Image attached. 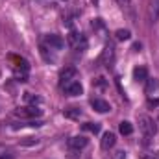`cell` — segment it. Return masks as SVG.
Returning a JSON list of instances; mask_svg holds the SVG:
<instances>
[{
  "label": "cell",
  "mask_w": 159,
  "mask_h": 159,
  "mask_svg": "<svg viewBox=\"0 0 159 159\" xmlns=\"http://www.w3.org/2000/svg\"><path fill=\"white\" fill-rule=\"evenodd\" d=\"M139 129H141V133H143V139L148 143V141L157 133V124L150 119V117L141 115V117H139Z\"/></svg>",
  "instance_id": "cell-1"
},
{
  "label": "cell",
  "mask_w": 159,
  "mask_h": 159,
  "mask_svg": "<svg viewBox=\"0 0 159 159\" xmlns=\"http://www.w3.org/2000/svg\"><path fill=\"white\" fill-rule=\"evenodd\" d=\"M67 41H69V44H70L76 52H85V50H87V37H85L83 34H78V32L72 30V32L69 34Z\"/></svg>",
  "instance_id": "cell-2"
},
{
  "label": "cell",
  "mask_w": 159,
  "mask_h": 159,
  "mask_svg": "<svg viewBox=\"0 0 159 159\" xmlns=\"http://www.w3.org/2000/svg\"><path fill=\"white\" fill-rule=\"evenodd\" d=\"M15 117H20V119H39L43 115V109H39L37 106H26V107H19L13 111Z\"/></svg>",
  "instance_id": "cell-3"
},
{
  "label": "cell",
  "mask_w": 159,
  "mask_h": 159,
  "mask_svg": "<svg viewBox=\"0 0 159 159\" xmlns=\"http://www.w3.org/2000/svg\"><path fill=\"white\" fill-rule=\"evenodd\" d=\"M43 44L46 48H50V50H61L65 46V41L61 39L59 35H56V34H48V35H44Z\"/></svg>",
  "instance_id": "cell-4"
},
{
  "label": "cell",
  "mask_w": 159,
  "mask_h": 159,
  "mask_svg": "<svg viewBox=\"0 0 159 159\" xmlns=\"http://www.w3.org/2000/svg\"><path fill=\"white\" fill-rule=\"evenodd\" d=\"M113 61H115V48H113V44H107L102 50V54L98 57V63L100 65H113Z\"/></svg>",
  "instance_id": "cell-5"
},
{
  "label": "cell",
  "mask_w": 159,
  "mask_h": 159,
  "mask_svg": "<svg viewBox=\"0 0 159 159\" xmlns=\"http://www.w3.org/2000/svg\"><path fill=\"white\" fill-rule=\"evenodd\" d=\"M63 87V91L69 94V96H80L81 93H83V87H81V83H80L78 80H72V81H67L65 85H61Z\"/></svg>",
  "instance_id": "cell-6"
},
{
  "label": "cell",
  "mask_w": 159,
  "mask_h": 159,
  "mask_svg": "<svg viewBox=\"0 0 159 159\" xmlns=\"http://www.w3.org/2000/svg\"><path fill=\"white\" fill-rule=\"evenodd\" d=\"M87 144H89V141H87V137H83V135H74V137L69 139V148H70V150H81V148H85Z\"/></svg>",
  "instance_id": "cell-7"
},
{
  "label": "cell",
  "mask_w": 159,
  "mask_h": 159,
  "mask_svg": "<svg viewBox=\"0 0 159 159\" xmlns=\"http://www.w3.org/2000/svg\"><path fill=\"white\" fill-rule=\"evenodd\" d=\"M76 69L74 67H65L61 72H59V80H61V85H65L67 81H72V80L76 78Z\"/></svg>",
  "instance_id": "cell-8"
},
{
  "label": "cell",
  "mask_w": 159,
  "mask_h": 159,
  "mask_svg": "<svg viewBox=\"0 0 159 159\" xmlns=\"http://www.w3.org/2000/svg\"><path fill=\"white\" fill-rule=\"evenodd\" d=\"M91 106H93V109L98 111V113H107V111L111 109V106H109L106 100H102V98H93V100H91Z\"/></svg>",
  "instance_id": "cell-9"
},
{
  "label": "cell",
  "mask_w": 159,
  "mask_h": 159,
  "mask_svg": "<svg viewBox=\"0 0 159 159\" xmlns=\"http://www.w3.org/2000/svg\"><path fill=\"white\" fill-rule=\"evenodd\" d=\"M115 143H117L115 133L106 131V133H104V137H102V148H104V150H109V148H113V146H115Z\"/></svg>",
  "instance_id": "cell-10"
},
{
  "label": "cell",
  "mask_w": 159,
  "mask_h": 159,
  "mask_svg": "<svg viewBox=\"0 0 159 159\" xmlns=\"http://www.w3.org/2000/svg\"><path fill=\"white\" fill-rule=\"evenodd\" d=\"M11 61L15 63V65H13V67H15V70H24V72H28V70H30V65H28V61H26V59L17 57V56H11Z\"/></svg>",
  "instance_id": "cell-11"
},
{
  "label": "cell",
  "mask_w": 159,
  "mask_h": 159,
  "mask_svg": "<svg viewBox=\"0 0 159 159\" xmlns=\"http://www.w3.org/2000/svg\"><path fill=\"white\" fill-rule=\"evenodd\" d=\"M133 80L135 81H146L148 80V70H146V67H135L133 69Z\"/></svg>",
  "instance_id": "cell-12"
},
{
  "label": "cell",
  "mask_w": 159,
  "mask_h": 159,
  "mask_svg": "<svg viewBox=\"0 0 159 159\" xmlns=\"http://www.w3.org/2000/svg\"><path fill=\"white\" fill-rule=\"evenodd\" d=\"M150 19H152V22L159 20V0H152L150 2Z\"/></svg>",
  "instance_id": "cell-13"
},
{
  "label": "cell",
  "mask_w": 159,
  "mask_h": 159,
  "mask_svg": "<svg viewBox=\"0 0 159 159\" xmlns=\"http://www.w3.org/2000/svg\"><path fill=\"white\" fill-rule=\"evenodd\" d=\"M119 131L122 135H131L133 133V126H131V122H128V120H122L119 124Z\"/></svg>",
  "instance_id": "cell-14"
},
{
  "label": "cell",
  "mask_w": 159,
  "mask_h": 159,
  "mask_svg": "<svg viewBox=\"0 0 159 159\" xmlns=\"http://www.w3.org/2000/svg\"><path fill=\"white\" fill-rule=\"evenodd\" d=\"M63 115L67 119H80L81 117V111H80V107H69V109L63 111Z\"/></svg>",
  "instance_id": "cell-15"
},
{
  "label": "cell",
  "mask_w": 159,
  "mask_h": 159,
  "mask_svg": "<svg viewBox=\"0 0 159 159\" xmlns=\"http://www.w3.org/2000/svg\"><path fill=\"white\" fill-rule=\"evenodd\" d=\"M81 128L85 131H91V133H100V124L98 122H85Z\"/></svg>",
  "instance_id": "cell-16"
},
{
  "label": "cell",
  "mask_w": 159,
  "mask_h": 159,
  "mask_svg": "<svg viewBox=\"0 0 159 159\" xmlns=\"http://www.w3.org/2000/svg\"><path fill=\"white\" fill-rule=\"evenodd\" d=\"M157 87H159V81L156 78H148L146 80V93H148V94H152Z\"/></svg>",
  "instance_id": "cell-17"
},
{
  "label": "cell",
  "mask_w": 159,
  "mask_h": 159,
  "mask_svg": "<svg viewBox=\"0 0 159 159\" xmlns=\"http://www.w3.org/2000/svg\"><path fill=\"white\" fill-rule=\"evenodd\" d=\"M117 39L119 41H128L129 37H131V34H129V30H117Z\"/></svg>",
  "instance_id": "cell-18"
},
{
  "label": "cell",
  "mask_w": 159,
  "mask_h": 159,
  "mask_svg": "<svg viewBox=\"0 0 159 159\" xmlns=\"http://www.w3.org/2000/svg\"><path fill=\"white\" fill-rule=\"evenodd\" d=\"M26 102H30V104H41V98L39 96H34V94H26Z\"/></svg>",
  "instance_id": "cell-19"
},
{
  "label": "cell",
  "mask_w": 159,
  "mask_h": 159,
  "mask_svg": "<svg viewBox=\"0 0 159 159\" xmlns=\"http://www.w3.org/2000/svg\"><path fill=\"white\" fill-rule=\"evenodd\" d=\"M122 9H131V0H117Z\"/></svg>",
  "instance_id": "cell-20"
},
{
  "label": "cell",
  "mask_w": 159,
  "mask_h": 159,
  "mask_svg": "<svg viewBox=\"0 0 159 159\" xmlns=\"http://www.w3.org/2000/svg\"><path fill=\"white\" fill-rule=\"evenodd\" d=\"M111 159H126V152H124V150H117V152L111 156Z\"/></svg>",
  "instance_id": "cell-21"
},
{
  "label": "cell",
  "mask_w": 159,
  "mask_h": 159,
  "mask_svg": "<svg viewBox=\"0 0 159 159\" xmlns=\"http://www.w3.org/2000/svg\"><path fill=\"white\" fill-rule=\"evenodd\" d=\"M78 152H80V150H70L67 157H69V159H80V154H78Z\"/></svg>",
  "instance_id": "cell-22"
},
{
  "label": "cell",
  "mask_w": 159,
  "mask_h": 159,
  "mask_svg": "<svg viewBox=\"0 0 159 159\" xmlns=\"http://www.w3.org/2000/svg\"><path fill=\"white\" fill-rule=\"evenodd\" d=\"M148 106H150V107H154V106H159V98H157V100H148Z\"/></svg>",
  "instance_id": "cell-23"
},
{
  "label": "cell",
  "mask_w": 159,
  "mask_h": 159,
  "mask_svg": "<svg viewBox=\"0 0 159 159\" xmlns=\"http://www.w3.org/2000/svg\"><path fill=\"white\" fill-rule=\"evenodd\" d=\"M0 159H15L11 154H4V156H0Z\"/></svg>",
  "instance_id": "cell-24"
},
{
  "label": "cell",
  "mask_w": 159,
  "mask_h": 159,
  "mask_svg": "<svg viewBox=\"0 0 159 159\" xmlns=\"http://www.w3.org/2000/svg\"><path fill=\"white\" fill-rule=\"evenodd\" d=\"M133 50L139 52V50H141V43H135V44H133Z\"/></svg>",
  "instance_id": "cell-25"
},
{
  "label": "cell",
  "mask_w": 159,
  "mask_h": 159,
  "mask_svg": "<svg viewBox=\"0 0 159 159\" xmlns=\"http://www.w3.org/2000/svg\"><path fill=\"white\" fill-rule=\"evenodd\" d=\"M91 2H93V4H94V6H96V4H98V0H91Z\"/></svg>",
  "instance_id": "cell-26"
},
{
  "label": "cell",
  "mask_w": 159,
  "mask_h": 159,
  "mask_svg": "<svg viewBox=\"0 0 159 159\" xmlns=\"http://www.w3.org/2000/svg\"><path fill=\"white\" fill-rule=\"evenodd\" d=\"M65 2H67V0H65Z\"/></svg>",
  "instance_id": "cell-27"
}]
</instances>
